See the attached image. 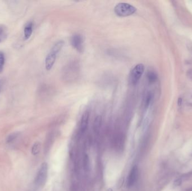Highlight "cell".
<instances>
[{
	"label": "cell",
	"mask_w": 192,
	"mask_h": 191,
	"mask_svg": "<svg viewBox=\"0 0 192 191\" xmlns=\"http://www.w3.org/2000/svg\"><path fill=\"white\" fill-rule=\"evenodd\" d=\"M147 78L150 82H154L156 80L157 76L155 73L152 71H150L147 74Z\"/></svg>",
	"instance_id": "2e32d148"
},
{
	"label": "cell",
	"mask_w": 192,
	"mask_h": 191,
	"mask_svg": "<svg viewBox=\"0 0 192 191\" xmlns=\"http://www.w3.org/2000/svg\"><path fill=\"white\" fill-rule=\"evenodd\" d=\"M33 32V23L32 22H29L25 25L24 27V38L26 40L29 38Z\"/></svg>",
	"instance_id": "30bf717a"
},
{
	"label": "cell",
	"mask_w": 192,
	"mask_h": 191,
	"mask_svg": "<svg viewBox=\"0 0 192 191\" xmlns=\"http://www.w3.org/2000/svg\"><path fill=\"white\" fill-rule=\"evenodd\" d=\"M180 178H181V179L183 180H183L185 181V180L191 179V178H192V172L185 173L184 175H183Z\"/></svg>",
	"instance_id": "d6986e66"
},
{
	"label": "cell",
	"mask_w": 192,
	"mask_h": 191,
	"mask_svg": "<svg viewBox=\"0 0 192 191\" xmlns=\"http://www.w3.org/2000/svg\"><path fill=\"white\" fill-rule=\"evenodd\" d=\"M48 169L47 163H43L39 168L34 179V184L36 186L41 187L44 186L47 180Z\"/></svg>",
	"instance_id": "7a4b0ae2"
},
{
	"label": "cell",
	"mask_w": 192,
	"mask_h": 191,
	"mask_svg": "<svg viewBox=\"0 0 192 191\" xmlns=\"http://www.w3.org/2000/svg\"><path fill=\"white\" fill-rule=\"evenodd\" d=\"M183 182V180L181 179V178H179L178 179H176L174 182V186L175 187H178L180 186L181 184V183Z\"/></svg>",
	"instance_id": "44dd1931"
},
{
	"label": "cell",
	"mask_w": 192,
	"mask_h": 191,
	"mask_svg": "<svg viewBox=\"0 0 192 191\" xmlns=\"http://www.w3.org/2000/svg\"><path fill=\"white\" fill-rule=\"evenodd\" d=\"M77 67L78 66H75V64H70L68 67H66L65 70H64V77H69L70 75H72V78L74 79L75 77L77 76V72L78 70ZM70 78V77H69Z\"/></svg>",
	"instance_id": "52a82bcc"
},
{
	"label": "cell",
	"mask_w": 192,
	"mask_h": 191,
	"mask_svg": "<svg viewBox=\"0 0 192 191\" xmlns=\"http://www.w3.org/2000/svg\"><path fill=\"white\" fill-rule=\"evenodd\" d=\"M144 71L143 64H138L133 67L130 74V81L133 85H135L140 80Z\"/></svg>",
	"instance_id": "3957f363"
},
{
	"label": "cell",
	"mask_w": 192,
	"mask_h": 191,
	"mask_svg": "<svg viewBox=\"0 0 192 191\" xmlns=\"http://www.w3.org/2000/svg\"><path fill=\"white\" fill-rule=\"evenodd\" d=\"M4 64H5V55L3 52L0 51V73L3 72Z\"/></svg>",
	"instance_id": "ac0fdd59"
},
{
	"label": "cell",
	"mask_w": 192,
	"mask_h": 191,
	"mask_svg": "<svg viewBox=\"0 0 192 191\" xmlns=\"http://www.w3.org/2000/svg\"><path fill=\"white\" fill-rule=\"evenodd\" d=\"M19 134V132H15V133H13V134L9 135L7 137L6 143L10 144V143L13 142L18 137Z\"/></svg>",
	"instance_id": "9a60e30c"
},
{
	"label": "cell",
	"mask_w": 192,
	"mask_h": 191,
	"mask_svg": "<svg viewBox=\"0 0 192 191\" xmlns=\"http://www.w3.org/2000/svg\"><path fill=\"white\" fill-rule=\"evenodd\" d=\"M57 56L58 54L55 53V52H52L51 51L47 55L45 60V67L47 71H49L52 68L53 66L54 65Z\"/></svg>",
	"instance_id": "8992f818"
},
{
	"label": "cell",
	"mask_w": 192,
	"mask_h": 191,
	"mask_svg": "<svg viewBox=\"0 0 192 191\" xmlns=\"http://www.w3.org/2000/svg\"><path fill=\"white\" fill-rule=\"evenodd\" d=\"M89 113L88 111H86L83 114L80 120V130L82 134L85 132L87 128L89 122Z\"/></svg>",
	"instance_id": "ba28073f"
},
{
	"label": "cell",
	"mask_w": 192,
	"mask_h": 191,
	"mask_svg": "<svg viewBox=\"0 0 192 191\" xmlns=\"http://www.w3.org/2000/svg\"><path fill=\"white\" fill-rule=\"evenodd\" d=\"M41 149V144L39 142L34 143L32 148V154L33 155H37L38 154Z\"/></svg>",
	"instance_id": "4fadbf2b"
},
{
	"label": "cell",
	"mask_w": 192,
	"mask_h": 191,
	"mask_svg": "<svg viewBox=\"0 0 192 191\" xmlns=\"http://www.w3.org/2000/svg\"><path fill=\"white\" fill-rule=\"evenodd\" d=\"M113 191V189H108V191Z\"/></svg>",
	"instance_id": "7402d4cb"
},
{
	"label": "cell",
	"mask_w": 192,
	"mask_h": 191,
	"mask_svg": "<svg viewBox=\"0 0 192 191\" xmlns=\"http://www.w3.org/2000/svg\"><path fill=\"white\" fill-rule=\"evenodd\" d=\"M8 36V29L5 25L0 24V43L5 40Z\"/></svg>",
	"instance_id": "8fae6325"
},
{
	"label": "cell",
	"mask_w": 192,
	"mask_h": 191,
	"mask_svg": "<svg viewBox=\"0 0 192 191\" xmlns=\"http://www.w3.org/2000/svg\"><path fill=\"white\" fill-rule=\"evenodd\" d=\"M102 121V117L101 115L97 116L94 120L93 127L94 132L96 134H99L100 132L101 128Z\"/></svg>",
	"instance_id": "9c48e42d"
},
{
	"label": "cell",
	"mask_w": 192,
	"mask_h": 191,
	"mask_svg": "<svg viewBox=\"0 0 192 191\" xmlns=\"http://www.w3.org/2000/svg\"><path fill=\"white\" fill-rule=\"evenodd\" d=\"M138 177V169L137 166H134L132 168L129 173V175L127 179V186L129 187H131L134 186L136 181L137 180Z\"/></svg>",
	"instance_id": "5b68a950"
},
{
	"label": "cell",
	"mask_w": 192,
	"mask_h": 191,
	"mask_svg": "<svg viewBox=\"0 0 192 191\" xmlns=\"http://www.w3.org/2000/svg\"><path fill=\"white\" fill-rule=\"evenodd\" d=\"M84 168L85 170L88 169L89 168V158L87 155L84 156Z\"/></svg>",
	"instance_id": "ffe728a7"
},
{
	"label": "cell",
	"mask_w": 192,
	"mask_h": 191,
	"mask_svg": "<svg viewBox=\"0 0 192 191\" xmlns=\"http://www.w3.org/2000/svg\"><path fill=\"white\" fill-rule=\"evenodd\" d=\"M152 99V95L151 93H148L147 96H145V100H144V106L145 108H147L149 104L151 103Z\"/></svg>",
	"instance_id": "e0dca14e"
},
{
	"label": "cell",
	"mask_w": 192,
	"mask_h": 191,
	"mask_svg": "<svg viewBox=\"0 0 192 191\" xmlns=\"http://www.w3.org/2000/svg\"><path fill=\"white\" fill-rule=\"evenodd\" d=\"M114 11L116 15L118 17H126L134 14L137 11V8L129 3L121 2L116 5Z\"/></svg>",
	"instance_id": "6da1fadb"
},
{
	"label": "cell",
	"mask_w": 192,
	"mask_h": 191,
	"mask_svg": "<svg viewBox=\"0 0 192 191\" xmlns=\"http://www.w3.org/2000/svg\"><path fill=\"white\" fill-rule=\"evenodd\" d=\"M63 44H64V42L63 41L58 42L54 44L53 46L52 47L51 51L52 52H55V53L58 55V53L60 52L61 50L62 49Z\"/></svg>",
	"instance_id": "7c38bea8"
},
{
	"label": "cell",
	"mask_w": 192,
	"mask_h": 191,
	"mask_svg": "<svg viewBox=\"0 0 192 191\" xmlns=\"http://www.w3.org/2000/svg\"><path fill=\"white\" fill-rule=\"evenodd\" d=\"M71 44L78 52H82L84 49V39L79 34H75L71 38Z\"/></svg>",
	"instance_id": "277c9868"
},
{
	"label": "cell",
	"mask_w": 192,
	"mask_h": 191,
	"mask_svg": "<svg viewBox=\"0 0 192 191\" xmlns=\"http://www.w3.org/2000/svg\"><path fill=\"white\" fill-rule=\"evenodd\" d=\"M114 142H115V146L116 149H118V150H120V149H121L123 148L124 140L123 139V138L119 136L118 137H116Z\"/></svg>",
	"instance_id": "5bb4252c"
}]
</instances>
